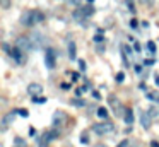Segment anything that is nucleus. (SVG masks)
Returning a JSON list of instances; mask_svg holds the SVG:
<instances>
[{"label": "nucleus", "mask_w": 159, "mask_h": 147, "mask_svg": "<svg viewBox=\"0 0 159 147\" xmlns=\"http://www.w3.org/2000/svg\"><path fill=\"white\" fill-rule=\"evenodd\" d=\"M43 19H45L43 12H39V10H33V12H26L24 16L21 17V22L24 24V26H36V24H39Z\"/></svg>", "instance_id": "f257e3e1"}, {"label": "nucleus", "mask_w": 159, "mask_h": 147, "mask_svg": "<svg viewBox=\"0 0 159 147\" xmlns=\"http://www.w3.org/2000/svg\"><path fill=\"white\" fill-rule=\"evenodd\" d=\"M45 63H46V67L52 70V68H55V63H57V53H55V50L53 48H46V51H45Z\"/></svg>", "instance_id": "f03ea898"}, {"label": "nucleus", "mask_w": 159, "mask_h": 147, "mask_svg": "<svg viewBox=\"0 0 159 147\" xmlns=\"http://www.w3.org/2000/svg\"><path fill=\"white\" fill-rule=\"evenodd\" d=\"M93 130L96 133H99V135H104V133H110L113 130V125L111 123H94Z\"/></svg>", "instance_id": "7ed1b4c3"}, {"label": "nucleus", "mask_w": 159, "mask_h": 147, "mask_svg": "<svg viewBox=\"0 0 159 147\" xmlns=\"http://www.w3.org/2000/svg\"><path fill=\"white\" fill-rule=\"evenodd\" d=\"M11 57L14 58V60L17 62L19 65H21V63H24V51H22L21 48H17V46H14V48H12V50H11Z\"/></svg>", "instance_id": "20e7f679"}, {"label": "nucleus", "mask_w": 159, "mask_h": 147, "mask_svg": "<svg viewBox=\"0 0 159 147\" xmlns=\"http://www.w3.org/2000/svg\"><path fill=\"white\" fill-rule=\"evenodd\" d=\"M16 46L21 48V50L26 53L28 50H31V48H33V44H31V39H28V38H19L17 43H16Z\"/></svg>", "instance_id": "39448f33"}, {"label": "nucleus", "mask_w": 159, "mask_h": 147, "mask_svg": "<svg viewBox=\"0 0 159 147\" xmlns=\"http://www.w3.org/2000/svg\"><path fill=\"white\" fill-rule=\"evenodd\" d=\"M28 92H29L31 96H38V94H41V92H43V85H41V84H36V82H33V84L28 85Z\"/></svg>", "instance_id": "423d86ee"}, {"label": "nucleus", "mask_w": 159, "mask_h": 147, "mask_svg": "<svg viewBox=\"0 0 159 147\" xmlns=\"http://www.w3.org/2000/svg\"><path fill=\"white\" fill-rule=\"evenodd\" d=\"M125 123H128V125L134 123V111H132L130 108L125 109Z\"/></svg>", "instance_id": "0eeeda50"}, {"label": "nucleus", "mask_w": 159, "mask_h": 147, "mask_svg": "<svg viewBox=\"0 0 159 147\" xmlns=\"http://www.w3.org/2000/svg\"><path fill=\"white\" fill-rule=\"evenodd\" d=\"M69 57L72 58V60H75L77 53H75V43L74 41H69Z\"/></svg>", "instance_id": "6e6552de"}, {"label": "nucleus", "mask_w": 159, "mask_h": 147, "mask_svg": "<svg viewBox=\"0 0 159 147\" xmlns=\"http://www.w3.org/2000/svg\"><path fill=\"white\" fill-rule=\"evenodd\" d=\"M93 12H94V10L91 9V7H82V9L79 10V14H82V17H89Z\"/></svg>", "instance_id": "1a4fd4ad"}, {"label": "nucleus", "mask_w": 159, "mask_h": 147, "mask_svg": "<svg viewBox=\"0 0 159 147\" xmlns=\"http://www.w3.org/2000/svg\"><path fill=\"white\" fill-rule=\"evenodd\" d=\"M14 118H16V115H14V113H9V115L4 118V125H9V123H11Z\"/></svg>", "instance_id": "9d476101"}, {"label": "nucleus", "mask_w": 159, "mask_h": 147, "mask_svg": "<svg viewBox=\"0 0 159 147\" xmlns=\"http://www.w3.org/2000/svg\"><path fill=\"white\" fill-rule=\"evenodd\" d=\"M98 116H99V118H106L108 116V111L104 108H98Z\"/></svg>", "instance_id": "9b49d317"}, {"label": "nucleus", "mask_w": 159, "mask_h": 147, "mask_svg": "<svg viewBox=\"0 0 159 147\" xmlns=\"http://www.w3.org/2000/svg\"><path fill=\"white\" fill-rule=\"evenodd\" d=\"M57 135H58V133H57V132H50V133H46V135H45V142H48V140L55 139Z\"/></svg>", "instance_id": "f8f14e48"}, {"label": "nucleus", "mask_w": 159, "mask_h": 147, "mask_svg": "<svg viewBox=\"0 0 159 147\" xmlns=\"http://www.w3.org/2000/svg\"><path fill=\"white\" fill-rule=\"evenodd\" d=\"M142 125H144V128H149V120L145 113H142Z\"/></svg>", "instance_id": "ddd939ff"}, {"label": "nucleus", "mask_w": 159, "mask_h": 147, "mask_svg": "<svg viewBox=\"0 0 159 147\" xmlns=\"http://www.w3.org/2000/svg\"><path fill=\"white\" fill-rule=\"evenodd\" d=\"M147 50L151 51V53H156V44H154V41H149V43H147Z\"/></svg>", "instance_id": "4468645a"}, {"label": "nucleus", "mask_w": 159, "mask_h": 147, "mask_svg": "<svg viewBox=\"0 0 159 147\" xmlns=\"http://www.w3.org/2000/svg\"><path fill=\"white\" fill-rule=\"evenodd\" d=\"M116 147H132V142L130 140H123V142H120Z\"/></svg>", "instance_id": "2eb2a0df"}, {"label": "nucleus", "mask_w": 159, "mask_h": 147, "mask_svg": "<svg viewBox=\"0 0 159 147\" xmlns=\"http://www.w3.org/2000/svg\"><path fill=\"white\" fill-rule=\"evenodd\" d=\"M127 5H128V9H130V12H132V14H135V7H134V0H127Z\"/></svg>", "instance_id": "dca6fc26"}, {"label": "nucleus", "mask_w": 159, "mask_h": 147, "mask_svg": "<svg viewBox=\"0 0 159 147\" xmlns=\"http://www.w3.org/2000/svg\"><path fill=\"white\" fill-rule=\"evenodd\" d=\"M125 80V74L123 72H118L116 74V82H123Z\"/></svg>", "instance_id": "f3484780"}, {"label": "nucleus", "mask_w": 159, "mask_h": 147, "mask_svg": "<svg viewBox=\"0 0 159 147\" xmlns=\"http://www.w3.org/2000/svg\"><path fill=\"white\" fill-rule=\"evenodd\" d=\"M130 26H132V29H137V27H139L137 19H132V21H130Z\"/></svg>", "instance_id": "a211bd4d"}, {"label": "nucleus", "mask_w": 159, "mask_h": 147, "mask_svg": "<svg viewBox=\"0 0 159 147\" xmlns=\"http://www.w3.org/2000/svg\"><path fill=\"white\" fill-rule=\"evenodd\" d=\"M2 7H4V9H9V7H11V0H2Z\"/></svg>", "instance_id": "6ab92c4d"}, {"label": "nucleus", "mask_w": 159, "mask_h": 147, "mask_svg": "<svg viewBox=\"0 0 159 147\" xmlns=\"http://www.w3.org/2000/svg\"><path fill=\"white\" fill-rule=\"evenodd\" d=\"M94 41H96V43H101V41H103V36H101V34H98V36H94Z\"/></svg>", "instance_id": "aec40b11"}, {"label": "nucleus", "mask_w": 159, "mask_h": 147, "mask_svg": "<svg viewBox=\"0 0 159 147\" xmlns=\"http://www.w3.org/2000/svg\"><path fill=\"white\" fill-rule=\"evenodd\" d=\"M79 67H80V70H86V62L80 60V62H79Z\"/></svg>", "instance_id": "412c9836"}, {"label": "nucleus", "mask_w": 159, "mask_h": 147, "mask_svg": "<svg viewBox=\"0 0 159 147\" xmlns=\"http://www.w3.org/2000/svg\"><path fill=\"white\" fill-rule=\"evenodd\" d=\"M46 99L45 98H34V103H45Z\"/></svg>", "instance_id": "4be33fe9"}, {"label": "nucleus", "mask_w": 159, "mask_h": 147, "mask_svg": "<svg viewBox=\"0 0 159 147\" xmlns=\"http://www.w3.org/2000/svg\"><path fill=\"white\" fill-rule=\"evenodd\" d=\"M19 115H22V116H28V111H26V109H19Z\"/></svg>", "instance_id": "5701e85b"}, {"label": "nucleus", "mask_w": 159, "mask_h": 147, "mask_svg": "<svg viewBox=\"0 0 159 147\" xmlns=\"http://www.w3.org/2000/svg\"><path fill=\"white\" fill-rule=\"evenodd\" d=\"M140 2H142V3H145V5H147V3L151 2V0H140Z\"/></svg>", "instance_id": "b1692460"}, {"label": "nucleus", "mask_w": 159, "mask_h": 147, "mask_svg": "<svg viewBox=\"0 0 159 147\" xmlns=\"http://www.w3.org/2000/svg\"><path fill=\"white\" fill-rule=\"evenodd\" d=\"M156 84L159 85V75H157V77H156Z\"/></svg>", "instance_id": "393cba45"}, {"label": "nucleus", "mask_w": 159, "mask_h": 147, "mask_svg": "<svg viewBox=\"0 0 159 147\" xmlns=\"http://www.w3.org/2000/svg\"><path fill=\"white\" fill-rule=\"evenodd\" d=\"M39 147H48V145H46V142H43V144H41V145H39Z\"/></svg>", "instance_id": "a878e982"}, {"label": "nucleus", "mask_w": 159, "mask_h": 147, "mask_svg": "<svg viewBox=\"0 0 159 147\" xmlns=\"http://www.w3.org/2000/svg\"><path fill=\"white\" fill-rule=\"evenodd\" d=\"M87 2H94V0H87Z\"/></svg>", "instance_id": "bb28decb"}]
</instances>
